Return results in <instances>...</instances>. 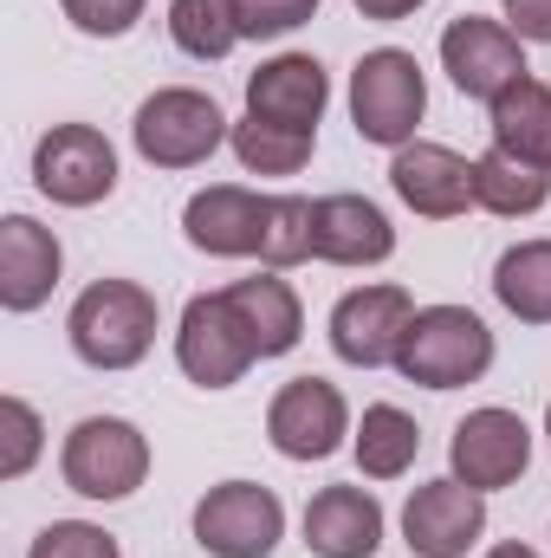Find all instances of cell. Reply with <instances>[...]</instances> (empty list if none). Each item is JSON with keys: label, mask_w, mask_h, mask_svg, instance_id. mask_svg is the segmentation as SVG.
<instances>
[{"label": "cell", "mask_w": 551, "mask_h": 558, "mask_svg": "<svg viewBox=\"0 0 551 558\" xmlns=\"http://www.w3.org/2000/svg\"><path fill=\"white\" fill-rule=\"evenodd\" d=\"M487 124H493V149L532 162V169H551V85L546 78H519L506 85L493 105H487Z\"/></svg>", "instance_id": "44dd1931"}, {"label": "cell", "mask_w": 551, "mask_h": 558, "mask_svg": "<svg viewBox=\"0 0 551 558\" xmlns=\"http://www.w3.org/2000/svg\"><path fill=\"white\" fill-rule=\"evenodd\" d=\"M318 13V0H234V26L241 39H285Z\"/></svg>", "instance_id": "f546056e"}, {"label": "cell", "mask_w": 551, "mask_h": 558, "mask_svg": "<svg viewBox=\"0 0 551 558\" xmlns=\"http://www.w3.org/2000/svg\"><path fill=\"white\" fill-rule=\"evenodd\" d=\"M331 105V78L311 52H279L247 78V118L279 124V131H305L318 137V118Z\"/></svg>", "instance_id": "2e32d148"}, {"label": "cell", "mask_w": 551, "mask_h": 558, "mask_svg": "<svg viewBox=\"0 0 551 558\" xmlns=\"http://www.w3.org/2000/svg\"><path fill=\"white\" fill-rule=\"evenodd\" d=\"M59 7H65V20H72L85 39H124L143 20L149 0H59Z\"/></svg>", "instance_id": "4dcf8cb0"}, {"label": "cell", "mask_w": 551, "mask_h": 558, "mask_svg": "<svg viewBox=\"0 0 551 558\" xmlns=\"http://www.w3.org/2000/svg\"><path fill=\"white\" fill-rule=\"evenodd\" d=\"M546 448H551V410H546Z\"/></svg>", "instance_id": "e575fe53"}, {"label": "cell", "mask_w": 551, "mask_h": 558, "mask_svg": "<svg viewBox=\"0 0 551 558\" xmlns=\"http://www.w3.org/2000/svg\"><path fill=\"white\" fill-rule=\"evenodd\" d=\"M0 435H7V448H0V481H26L33 461H39V448H46L39 410H33L26 397H0Z\"/></svg>", "instance_id": "83f0119b"}, {"label": "cell", "mask_w": 551, "mask_h": 558, "mask_svg": "<svg viewBox=\"0 0 551 558\" xmlns=\"http://www.w3.org/2000/svg\"><path fill=\"white\" fill-rule=\"evenodd\" d=\"M493 299L519 325H551V241H519L493 267Z\"/></svg>", "instance_id": "cb8c5ba5"}, {"label": "cell", "mask_w": 551, "mask_h": 558, "mask_svg": "<svg viewBox=\"0 0 551 558\" xmlns=\"http://www.w3.org/2000/svg\"><path fill=\"white\" fill-rule=\"evenodd\" d=\"M487 533V494H474L467 481H428L415 487L403 507V546L415 558H467Z\"/></svg>", "instance_id": "4fadbf2b"}, {"label": "cell", "mask_w": 551, "mask_h": 558, "mask_svg": "<svg viewBox=\"0 0 551 558\" xmlns=\"http://www.w3.org/2000/svg\"><path fill=\"white\" fill-rule=\"evenodd\" d=\"M33 189L59 208H98L118 189V149L98 124H52L33 143Z\"/></svg>", "instance_id": "52a82bcc"}, {"label": "cell", "mask_w": 551, "mask_h": 558, "mask_svg": "<svg viewBox=\"0 0 551 558\" xmlns=\"http://www.w3.org/2000/svg\"><path fill=\"white\" fill-rule=\"evenodd\" d=\"M311 221H318V202H305V195H273V208H267V234H260V267H298V260H311Z\"/></svg>", "instance_id": "4316f807"}, {"label": "cell", "mask_w": 551, "mask_h": 558, "mask_svg": "<svg viewBox=\"0 0 551 558\" xmlns=\"http://www.w3.org/2000/svg\"><path fill=\"white\" fill-rule=\"evenodd\" d=\"M267 441L285 461H325L351 441V403L325 377H292L267 403Z\"/></svg>", "instance_id": "7c38bea8"}, {"label": "cell", "mask_w": 551, "mask_h": 558, "mask_svg": "<svg viewBox=\"0 0 551 558\" xmlns=\"http://www.w3.org/2000/svg\"><path fill=\"white\" fill-rule=\"evenodd\" d=\"M156 292L137 279H91L78 299H72V318H65V338L78 351V364L91 371H137L156 344Z\"/></svg>", "instance_id": "6da1fadb"}, {"label": "cell", "mask_w": 551, "mask_h": 558, "mask_svg": "<svg viewBox=\"0 0 551 558\" xmlns=\"http://www.w3.org/2000/svg\"><path fill=\"white\" fill-rule=\"evenodd\" d=\"M285 539V507L260 481H221L195 500V546L215 558H273Z\"/></svg>", "instance_id": "ba28073f"}, {"label": "cell", "mask_w": 551, "mask_h": 558, "mask_svg": "<svg viewBox=\"0 0 551 558\" xmlns=\"http://www.w3.org/2000/svg\"><path fill=\"white\" fill-rule=\"evenodd\" d=\"M175 364H182V377L201 384V390H234V384L260 364L254 331H247V318L234 312L228 292H195V299L182 305V325H175Z\"/></svg>", "instance_id": "8992f818"}, {"label": "cell", "mask_w": 551, "mask_h": 558, "mask_svg": "<svg viewBox=\"0 0 551 558\" xmlns=\"http://www.w3.org/2000/svg\"><path fill=\"white\" fill-rule=\"evenodd\" d=\"M390 189L421 221H454V215L480 208L474 202V162L461 149H448V143H421V137L403 143L396 162H390Z\"/></svg>", "instance_id": "5bb4252c"}, {"label": "cell", "mask_w": 551, "mask_h": 558, "mask_svg": "<svg viewBox=\"0 0 551 558\" xmlns=\"http://www.w3.org/2000/svg\"><path fill=\"white\" fill-rule=\"evenodd\" d=\"M421 111H428V78H421L415 52L377 46V52L357 59V72H351V124H357L364 143H377V149L415 143Z\"/></svg>", "instance_id": "3957f363"}, {"label": "cell", "mask_w": 551, "mask_h": 558, "mask_svg": "<svg viewBox=\"0 0 551 558\" xmlns=\"http://www.w3.org/2000/svg\"><path fill=\"white\" fill-rule=\"evenodd\" d=\"M448 468H454V481H467L474 494L513 487V481L532 468V428H526V416H513V410H500V403L467 410V416L454 422Z\"/></svg>", "instance_id": "8fae6325"}, {"label": "cell", "mask_w": 551, "mask_h": 558, "mask_svg": "<svg viewBox=\"0 0 551 558\" xmlns=\"http://www.w3.org/2000/svg\"><path fill=\"white\" fill-rule=\"evenodd\" d=\"M351 7H357L364 20H377V26H396V20H409L421 0H351Z\"/></svg>", "instance_id": "d6a6232c"}, {"label": "cell", "mask_w": 551, "mask_h": 558, "mask_svg": "<svg viewBox=\"0 0 551 558\" xmlns=\"http://www.w3.org/2000/svg\"><path fill=\"white\" fill-rule=\"evenodd\" d=\"M474 202L500 221H519V215H539L551 202V169H532L506 149H487L474 156Z\"/></svg>", "instance_id": "603a6c76"}, {"label": "cell", "mask_w": 551, "mask_h": 558, "mask_svg": "<svg viewBox=\"0 0 551 558\" xmlns=\"http://www.w3.org/2000/svg\"><path fill=\"white\" fill-rule=\"evenodd\" d=\"M228 143H234V156H241L247 175H298V169L311 162V143L318 137L279 131V124H260V118H241V124L228 131Z\"/></svg>", "instance_id": "484cf974"}, {"label": "cell", "mask_w": 551, "mask_h": 558, "mask_svg": "<svg viewBox=\"0 0 551 558\" xmlns=\"http://www.w3.org/2000/svg\"><path fill=\"white\" fill-rule=\"evenodd\" d=\"M221 292H228L234 312L247 318L260 357H285V351H298V338H305V305H298V292H292L273 267L254 274V279H234V286H221Z\"/></svg>", "instance_id": "ffe728a7"}, {"label": "cell", "mask_w": 551, "mask_h": 558, "mask_svg": "<svg viewBox=\"0 0 551 558\" xmlns=\"http://www.w3.org/2000/svg\"><path fill=\"white\" fill-rule=\"evenodd\" d=\"M351 454H357L364 481H403L415 468V454H421V428L396 403H370L364 422H357V435H351Z\"/></svg>", "instance_id": "7402d4cb"}, {"label": "cell", "mask_w": 551, "mask_h": 558, "mask_svg": "<svg viewBox=\"0 0 551 558\" xmlns=\"http://www.w3.org/2000/svg\"><path fill=\"white\" fill-rule=\"evenodd\" d=\"M409 318H415L409 286L377 279V286L344 292V299L331 305V325H325V331H331V351H338L351 371H383V364H396Z\"/></svg>", "instance_id": "30bf717a"}, {"label": "cell", "mask_w": 551, "mask_h": 558, "mask_svg": "<svg viewBox=\"0 0 551 558\" xmlns=\"http://www.w3.org/2000/svg\"><path fill=\"white\" fill-rule=\"evenodd\" d=\"M441 72L454 78L461 98L493 105V98H500L506 85H519L532 65H526V39H519L506 20L461 13V20H448V33H441Z\"/></svg>", "instance_id": "9c48e42d"}, {"label": "cell", "mask_w": 551, "mask_h": 558, "mask_svg": "<svg viewBox=\"0 0 551 558\" xmlns=\"http://www.w3.org/2000/svg\"><path fill=\"white\" fill-rule=\"evenodd\" d=\"M396 371L409 384H421V390L480 384L493 371V331L467 305H415L409 331H403V351H396Z\"/></svg>", "instance_id": "7a4b0ae2"}, {"label": "cell", "mask_w": 551, "mask_h": 558, "mask_svg": "<svg viewBox=\"0 0 551 558\" xmlns=\"http://www.w3.org/2000/svg\"><path fill=\"white\" fill-rule=\"evenodd\" d=\"M59 274H65L59 234L39 228L33 215H7L0 221V305L7 312H39L52 299Z\"/></svg>", "instance_id": "ac0fdd59"}, {"label": "cell", "mask_w": 551, "mask_h": 558, "mask_svg": "<svg viewBox=\"0 0 551 558\" xmlns=\"http://www.w3.org/2000/svg\"><path fill=\"white\" fill-rule=\"evenodd\" d=\"M228 111L195 92V85H162L137 105V124H131V143L149 169H195L208 162L221 143H228Z\"/></svg>", "instance_id": "277c9868"}, {"label": "cell", "mask_w": 551, "mask_h": 558, "mask_svg": "<svg viewBox=\"0 0 551 558\" xmlns=\"http://www.w3.org/2000/svg\"><path fill=\"white\" fill-rule=\"evenodd\" d=\"M305 546L318 558H377L383 507L370 487H318L305 500Z\"/></svg>", "instance_id": "d6986e66"}, {"label": "cell", "mask_w": 551, "mask_h": 558, "mask_svg": "<svg viewBox=\"0 0 551 558\" xmlns=\"http://www.w3.org/2000/svg\"><path fill=\"white\" fill-rule=\"evenodd\" d=\"M396 254V228L370 195H325L311 221V260L331 267H383Z\"/></svg>", "instance_id": "e0dca14e"}, {"label": "cell", "mask_w": 551, "mask_h": 558, "mask_svg": "<svg viewBox=\"0 0 551 558\" xmlns=\"http://www.w3.org/2000/svg\"><path fill=\"white\" fill-rule=\"evenodd\" d=\"M500 13H506V26H513L519 39L551 46V0H500Z\"/></svg>", "instance_id": "1f68e13d"}, {"label": "cell", "mask_w": 551, "mask_h": 558, "mask_svg": "<svg viewBox=\"0 0 551 558\" xmlns=\"http://www.w3.org/2000/svg\"><path fill=\"white\" fill-rule=\"evenodd\" d=\"M169 39L175 52L215 65L241 46V26H234V0H169Z\"/></svg>", "instance_id": "d4e9b609"}, {"label": "cell", "mask_w": 551, "mask_h": 558, "mask_svg": "<svg viewBox=\"0 0 551 558\" xmlns=\"http://www.w3.org/2000/svg\"><path fill=\"white\" fill-rule=\"evenodd\" d=\"M26 558H124V553H118V539H111L105 526H91V520H52V526L33 539Z\"/></svg>", "instance_id": "f1b7e54d"}, {"label": "cell", "mask_w": 551, "mask_h": 558, "mask_svg": "<svg viewBox=\"0 0 551 558\" xmlns=\"http://www.w3.org/2000/svg\"><path fill=\"white\" fill-rule=\"evenodd\" d=\"M487 558H539V553H532V546H519V539H500Z\"/></svg>", "instance_id": "836d02e7"}, {"label": "cell", "mask_w": 551, "mask_h": 558, "mask_svg": "<svg viewBox=\"0 0 551 558\" xmlns=\"http://www.w3.org/2000/svg\"><path fill=\"white\" fill-rule=\"evenodd\" d=\"M267 208H273V195H254V189H241V182H215V189L188 195V208H182V234H188L195 254L247 260V254H260Z\"/></svg>", "instance_id": "9a60e30c"}, {"label": "cell", "mask_w": 551, "mask_h": 558, "mask_svg": "<svg viewBox=\"0 0 551 558\" xmlns=\"http://www.w3.org/2000/svg\"><path fill=\"white\" fill-rule=\"evenodd\" d=\"M59 474L78 500H131L149 481V435L124 416H85L59 448Z\"/></svg>", "instance_id": "5b68a950"}]
</instances>
